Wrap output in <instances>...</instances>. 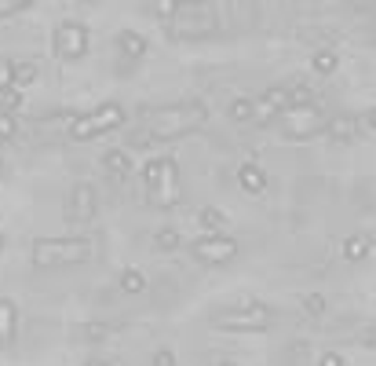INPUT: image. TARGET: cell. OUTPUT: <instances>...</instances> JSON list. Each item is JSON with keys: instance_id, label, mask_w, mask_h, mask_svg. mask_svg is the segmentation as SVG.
Returning a JSON list of instances; mask_svg holds the SVG:
<instances>
[{"instance_id": "6da1fadb", "label": "cell", "mask_w": 376, "mask_h": 366, "mask_svg": "<svg viewBox=\"0 0 376 366\" xmlns=\"http://www.w3.org/2000/svg\"><path fill=\"white\" fill-rule=\"evenodd\" d=\"M73 198H77V220H84V212H88L95 206V195H92V187L88 183H81L77 191H73Z\"/></svg>"}]
</instances>
